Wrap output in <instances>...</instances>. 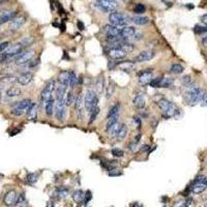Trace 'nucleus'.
Instances as JSON below:
<instances>
[{"label": "nucleus", "instance_id": "nucleus-1", "mask_svg": "<svg viewBox=\"0 0 207 207\" xmlns=\"http://www.w3.org/2000/svg\"><path fill=\"white\" fill-rule=\"evenodd\" d=\"M157 106L161 109V111L163 112V116L166 118L175 117L179 114L178 108L172 102L168 101L167 99H161L157 102Z\"/></svg>", "mask_w": 207, "mask_h": 207}, {"label": "nucleus", "instance_id": "nucleus-2", "mask_svg": "<svg viewBox=\"0 0 207 207\" xmlns=\"http://www.w3.org/2000/svg\"><path fill=\"white\" fill-rule=\"evenodd\" d=\"M186 99L190 104L196 105L199 102H201L204 99V91L198 86H190L189 85V88L186 90Z\"/></svg>", "mask_w": 207, "mask_h": 207}, {"label": "nucleus", "instance_id": "nucleus-3", "mask_svg": "<svg viewBox=\"0 0 207 207\" xmlns=\"http://www.w3.org/2000/svg\"><path fill=\"white\" fill-rule=\"evenodd\" d=\"M31 105V101L28 99H22L21 102L15 103L14 105L12 106V114L15 116H22L24 115L25 113H27V110L29 109V107Z\"/></svg>", "mask_w": 207, "mask_h": 207}, {"label": "nucleus", "instance_id": "nucleus-4", "mask_svg": "<svg viewBox=\"0 0 207 207\" xmlns=\"http://www.w3.org/2000/svg\"><path fill=\"white\" fill-rule=\"evenodd\" d=\"M55 87H56V83H55V80L51 79L47 82L46 86L44 87L43 91L41 93V105H45L48 99H50L53 98V92L55 90Z\"/></svg>", "mask_w": 207, "mask_h": 207}, {"label": "nucleus", "instance_id": "nucleus-5", "mask_svg": "<svg viewBox=\"0 0 207 207\" xmlns=\"http://www.w3.org/2000/svg\"><path fill=\"white\" fill-rule=\"evenodd\" d=\"M99 104V95L93 90H87L85 99H84V106L87 111H91L93 108L98 107Z\"/></svg>", "mask_w": 207, "mask_h": 207}, {"label": "nucleus", "instance_id": "nucleus-6", "mask_svg": "<svg viewBox=\"0 0 207 207\" xmlns=\"http://www.w3.org/2000/svg\"><path fill=\"white\" fill-rule=\"evenodd\" d=\"M109 21L110 23L114 26H120V27H123L128 24V18L125 17L123 14L118 12H112L109 16Z\"/></svg>", "mask_w": 207, "mask_h": 207}, {"label": "nucleus", "instance_id": "nucleus-7", "mask_svg": "<svg viewBox=\"0 0 207 207\" xmlns=\"http://www.w3.org/2000/svg\"><path fill=\"white\" fill-rule=\"evenodd\" d=\"M95 6L104 12H112L117 7V4L113 0H96Z\"/></svg>", "mask_w": 207, "mask_h": 207}, {"label": "nucleus", "instance_id": "nucleus-8", "mask_svg": "<svg viewBox=\"0 0 207 207\" xmlns=\"http://www.w3.org/2000/svg\"><path fill=\"white\" fill-rule=\"evenodd\" d=\"M65 103L64 99H57L56 102V107H55V116H56L57 120L59 121H64L65 120Z\"/></svg>", "mask_w": 207, "mask_h": 207}, {"label": "nucleus", "instance_id": "nucleus-9", "mask_svg": "<svg viewBox=\"0 0 207 207\" xmlns=\"http://www.w3.org/2000/svg\"><path fill=\"white\" fill-rule=\"evenodd\" d=\"M153 79V70L151 69L143 70L138 74V81L142 85H147Z\"/></svg>", "mask_w": 207, "mask_h": 207}, {"label": "nucleus", "instance_id": "nucleus-10", "mask_svg": "<svg viewBox=\"0 0 207 207\" xmlns=\"http://www.w3.org/2000/svg\"><path fill=\"white\" fill-rule=\"evenodd\" d=\"M33 56H34V51H27V52H24V53L21 52V53L16 57L15 62L16 64H18V65H23V64H26V63H28L29 61H31Z\"/></svg>", "mask_w": 207, "mask_h": 207}, {"label": "nucleus", "instance_id": "nucleus-11", "mask_svg": "<svg viewBox=\"0 0 207 207\" xmlns=\"http://www.w3.org/2000/svg\"><path fill=\"white\" fill-rule=\"evenodd\" d=\"M136 33V29L132 26H123V28L120 29V36L122 40H128V38L134 37V35Z\"/></svg>", "mask_w": 207, "mask_h": 207}, {"label": "nucleus", "instance_id": "nucleus-12", "mask_svg": "<svg viewBox=\"0 0 207 207\" xmlns=\"http://www.w3.org/2000/svg\"><path fill=\"white\" fill-rule=\"evenodd\" d=\"M155 56V53L153 51H144L141 52L137 57L135 58L136 62H145V61H149Z\"/></svg>", "mask_w": 207, "mask_h": 207}, {"label": "nucleus", "instance_id": "nucleus-13", "mask_svg": "<svg viewBox=\"0 0 207 207\" xmlns=\"http://www.w3.org/2000/svg\"><path fill=\"white\" fill-rule=\"evenodd\" d=\"M109 55L112 59L119 60V59H123L127 56V52L122 50L121 48H113V49L109 51Z\"/></svg>", "mask_w": 207, "mask_h": 207}, {"label": "nucleus", "instance_id": "nucleus-14", "mask_svg": "<svg viewBox=\"0 0 207 207\" xmlns=\"http://www.w3.org/2000/svg\"><path fill=\"white\" fill-rule=\"evenodd\" d=\"M104 32L107 34V36H119L120 35V29H118L117 26L112 24L104 26Z\"/></svg>", "mask_w": 207, "mask_h": 207}, {"label": "nucleus", "instance_id": "nucleus-15", "mask_svg": "<svg viewBox=\"0 0 207 207\" xmlns=\"http://www.w3.org/2000/svg\"><path fill=\"white\" fill-rule=\"evenodd\" d=\"M17 193L15 190H9L4 196V204L7 206H14L17 201Z\"/></svg>", "mask_w": 207, "mask_h": 207}, {"label": "nucleus", "instance_id": "nucleus-16", "mask_svg": "<svg viewBox=\"0 0 207 207\" xmlns=\"http://www.w3.org/2000/svg\"><path fill=\"white\" fill-rule=\"evenodd\" d=\"M25 23L24 17H15L9 24V29L11 30H19Z\"/></svg>", "mask_w": 207, "mask_h": 207}, {"label": "nucleus", "instance_id": "nucleus-17", "mask_svg": "<svg viewBox=\"0 0 207 207\" xmlns=\"http://www.w3.org/2000/svg\"><path fill=\"white\" fill-rule=\"evenodd\" d=\"M32 78H33V75H32L31 73H29V72L23 73V74H21V75L18 77L17 82L20 84V85L25 86V85H28V84L31 82Z\"/></svg>", "mask_w": 207, "mask_h": 207}, {"label": "nucleus", "instance_id": "nucleus-18", "mask_svg": "<svg viewBox=\"0 0 207 207\" xmlns=\"http://www.w3.org/2000/svg\"><path fill=\"white\" fill-rule=\"evenodd\" d=\"M27 117L29 120L31 121H36L37 119V104L31 103L30 107L27 110Z\"/></svg>", "mask_w": 207, "mask_h": 207}, {"label": "nucleus", "instance_id": "nucleus-19", "mask_svg": "<svg viewBox=\"0 0 207 207\" xmlns=\"http://www.w3.org/2000/svg\"><path fill=\"white\" fill-rule=\"evenodd\" d=\"M67 87L69 86L64 85V84L58 83L56 89H55V92H56V99H64V95L66 94Z\"/></svg>", "mask_w": 207, "mask_h": 207}, {"label": "nucleus", "instance_id": "nucleus-20", "mask_svg": "<svg viewBox=\"0 0 207 207\" xmlns=\"http://www.w3.org/2000/svg\"><path fill=\"white\" fill-rule=\"evenodd\" d=\"M132 103H134V106L137 109H143L144 107H145V98H144V95L142 94V93H137V94L135 95Z\"/></svg>", "mask_w": 207, "mask_h": 207}, {"label": "nucleus", "instance_id": "nucleus-21", "mask_svg": "<svg viewBox=\"0 0 207 207\" xmlns=\"http://www.w3.org/2000/svg\"><path fill=\"white\" fill-rule=\"evenodd\" d=\"M17 12H4L0 15V24H4L6 22L12 21L16 17Z\"/></svg>", "mask_w": 207, "mask_h": 207}, {"label": "nucleus", "instance_id": "nucleus-22", "mask_svg": "<svg viewBox=\"0 0 207 207\" xmlns=\"http://www.w3.org/2000/svg\"><path fill=\"white\" fill-rule=\"evenodd\" d=\"M128 125L127 124H121V125H119V128H118V132H117V134H116V138H117V140L118 141H122V140H124L125 139V137H127V135H128Z\"/></svg>", "mask_w": 207, "mask_h": 207}, {"label": "nucleus", "instance_id": "nucleus-23", "mask_svg": "<svg viewBox=\"0 0 207 207\" xmlns=\"http://www.w3.org/2000/svg\"><path fill=\"white\" fill-rule=\"evenodd\" d=\"M54 99L52 98L50 99H48V101L45 103V111H46V115L51 117L52 115H53V112H54Z\"/></svg>", "mask_w": 207, "mask_h": 207}, {"label": "nucleus", "instance_id": "nucleus-24", "mask_svg": "<svg viewBox=\"0 0 207 207\" xmlns=\"http://www.w3.org/2000/svg\"><path fill=\"white\" fill-rule=\"evenodd\" d=\"M206 184L204 182L202 183H194V185H192L190 187V192L193 194H196V195H198V194H201L203 193L204 190H206Z\"/></svg>", "mask_w": 207, "mask_h": 207}, {"label": "nucleus", "instance_id": "nucleus-25", "mask_svg": "<svg viewBox=\"0 0 207 207\" xmlns=\"http://www.w3.org/2000/svg\"><path fill=\"white\" fill-rule=\"evenodd\" d=\"M84 198H85V193H84L82 190H75V192L73 193L74 201H75L76 203H78V204H80V203H83Z\"/></svg>", "mask_w": 207, "mask_h": 207}, {"label": "nucleus", "instance_id": "nucleus-26", "mask_svg": "<svg viewBox=\"0 0 207 207\" xmlns=\"http://www.w3.org/2000/svg\"><path fill=\"white\" fill-rule=\"evenodd\" d=\"M69 79H70V72H61L59 74V76H58V83L69 86Z\"/></svg>", "mask_w": 207, "mask_h": 207}, {"label": "nucleus", "instance_id": "nucleus-27", "mask_svg": "<svg viewBox=\"0 0 207 207\" xmlns=\"http://www.w3.org/2000/svg\"><path fill=\"white\" fill-rule=\"evenodd\" d=\"M21 89L18 88V87H9V88L6 90V95L8 98H16V96L21 95Z\"/></svg>", "mask_w": 207, "mask_h": 207}, {"label": "nucleus", "instance_id": "nucleus-28", "mask_svg": "<svg viewBox=\"0 0 207 207\" xmlns=\"http://www.w3.org/2000/svg\"><path fill=\"white\" fill-rule=\"evenodd\" d=\"M131 19L137 25H146L149 22V19L146 17H142V16H135V17H132Z\"/></svg>", "mask_w": 207, "mask_h": 207}, {"label": "nucleus", "instance_id": "nucleus-29", "mask_svg": "<svg viewBox=\"0 0 207 207\" xmlns=\"http://www.w3.org/2000/svg\"><path fill=\"white\" fill-rule=\"evenodd\" d=\"M99 114V107H95V108H93L91 111H89V124H92L93 122L96 120Z\"/></svg>", "mask_w": 207, "mask_h": 207}, {"label": "nucleus", "instance_id": "nucleus-30", "mask_svg": "<svg viewBox=\"0 0 207 207\" xmlns=\"http://www.w3.org/2000/svg\"><path fill=\"white\" fill-rule=\"evenodd\" d=\"M104 88H105V80H104V78L101 76V77H99V79L96 80V83H95L96 92L99 94V93H102L104 91Z\"/></svg>", "mask_w": 207, "mask_h": 207}, {"label": "nucleus", "instance_id": "nucleus-31", "mask_svg": "<svg viewBox=\"0 0 207 207\" xmlns=\"http://www.w3.org/2000/svg\"><path fill=\"white\" fill-rule=\"evenodd\" d=\"M119 111H120V104L116 103L115 105L109 110V113H108V115H107V117L110 118V117H112V116H114V115H118Z\"/></svg>", "mask_w": 207, "mask_h": 207}, {"label": "nucleus", "instance_id": "nucleus-32", "mask_svg": "<svg viewBox=\"0 0 207 207\" xmlns=\"http://www.w3.org/2000/svg\"><path fill=\"white\" fill-rule=\"evenodd\" d=\"M118 119H119V116H118V115H114V116H112V117L108 118V122H107V125H106V132H108L109 129L111 128L115 123H117Z\"/></svg>", "mask_w": 207, "mask_h": 207}, {"label": "nucleus", "instance_id": "nucleus-33", "mask_svg": "<svg viewBox=\"0 0 207 207\" xmlns=\"http://www.w3.org/2000/svg\"><path fill=\"white\" fill-rule=\"evenodd\" d=\"M75 101V95H74V92L72 90H70V91L66 92V96H65V99H64V103H65V106L69 107Z\"/></svg>", "mask_w": 207, "mask_h": 207}, {"label": "nucleus", "instance_id": "nucleus-34", "mask_svg": "<svg viewBox=\"0 0 207 207\" xmlns=\"http://www.w3.org/2000/svg\"><path fill=\"white\" fill-rule=\"evenodd\" d=\"M170 70H171V73L176 74V75H179V74H181V73L183 72L184 69H183V66L181 65V64L175 63V64H172V65H171Z\"/></svg>", "mask_w": 207, "mask_h": 207}, {"label": "nucleus", "instance_id": "nucleus-35", "mask_svg": "<svg viewBox=\"0 0 207 207\" xmlns=\"http://www.w3.org/2000/svg\"><path fill=\"white\" fill-rule=\"evenodd\" d=\"M78 77L76 76V74L74 72H70V79H69V87H70V88H74L77 83H78Z\"/></svg>", "mask_w": 207, "mask_h": 207}, {"label": "nucleus", "instance_id": "nucleus-36", "mask_svg": "<svg viewBox=\"0 0 207 207\" xmlns=\"http://www.w3.org/2000/svg\"><path fill=\"white\" fill-rule=\"evenodd\" d=\"M174 81L172 78H163L161 82V88H169L173 85Z\"/></svg>", "mask_w": 207, "mask_h": 207}, {"label": "nucleus", "instance_id": "nucleus-37", "mask_svg": "<svg viewBox=\"0 0 207 207\" xmlns=\"http://www.w3.org/2000/svg\"><path fill=\"white\" fill-rule=\"evenodd\" d=\"M132 11H134L135 14L142 15V14H144L145 11H146V6H145L144 4H142V3H138V4L135 5V7Z\"/></svg>", "mask_w": 207, "mask_h": 207}, {"label": "nucleus", "instance_id": "nucleus-38", "mask_svg": "<svg viewBox=\"0 0 207 207\" xmlns=\"http://www.w3.org/2000/svg\"><path fill=\"white\" fill-rule=\"evenodd\" d=\"M114 91H115V84L113 83L112 81H110L109 85H108V87H107V92H106L107 99H111Z\"/></svg>", "mask_w": 207, "mask_h": 207}, {"label": "nucleus", "instance_id": "nucleus-39", "mask_svg": "<svg viewBox=\"0 0 207 207\" xmlns=\"http://www.w3.org/2000/svg\"><path fill=\"white\" fill-rule=\"evenodd\" d=\"M67 189H63V187H61V189H57L55 194H56V197L58 199H62V198H65L67 196Z\"/></svg>", "mask_w": 207, "mask_h": 207}, {"label": "nucleus", "instance_id": "nucleus-40", "mask_svg": "<svg viewBox=\"0 0 207 207\" xmlns=\"http://www.w3.org/2000/svg\"><path fill=\"white\" fill-rule=\"evenodd\" d=\"M27 203V200H26L25 194H21L20 196L17 197V201H16V206H24Z\"/></svg>", "mask_w": 207, "mask_h": 207}, {"label": "nucleus", "instance_id": "nucleus-41", "mask_svg": "<svg viewBox=\"0 0 207 207\" xmlns=\"http://www.w3.org/2000/svg\"><path fill=\"white\" fill-rule=\"evenodd\" d=\"M38 180V173H29L27 175V181L28 183L30 184H34L36 181Z\"/></svg>", "mask_w": 207, "mask_h": 207}, {"label": "nucleus", "instance_id": "nucleus-42", "mask_svg": "<svg viewBox=\"0 0 207 207\" xmlns=\"http://www.w3.org/2000/svg\"><path fill=\"white\" fill-rule=\"evenodd\" d=\"M161 79H163L161 77H158V78H155V79H152V80L150 81L149 85L152 87V88H161Z\"/></svg>", "mask_w": 207, "mask_h": 207}, {"label": "nucleus", "instance_id": "nucleus-43", "mask_svg": "<svg viewBox=\"0 0 207 207\" xmlns=\"http://www.w3.org/2000/svg\"><path fill=\"white\" fill-rule=\"evenodd\" d=\"M119 125L120 124H118V122L117 123H115L113 127L111 128L108 131V132L110 134V136H111L112 138H114V137H116V134H117V132H118V128H119Z\"/></svg>", "mask_w": 207, "mask_h": 207}, {"label": "nucleus", "instance_id": "nucleus-44", "mask_svg": "<svg viewBox=\"0 0 207 207\" xmlns=\"http://www.w3.org/2000/svg\"><path fill=\"white\" fill-rule=\"evenodd\" d=\"M111 152L113 154V156H116V157H122L124 155L123 151L121 149H119V148H113L111 150Z\"/></svg>", "mask_w": 207, "mask_h": 207}, {"label": "nucleus", "instance_id": "nucleus-45", "mask_svg": "<svg viewBox=\"0 0 207 207\" xmlns=\"http://www.w3.org/2000/svg\"><path fill=\"white\" fill-rule=\"evenodd\" d=\"M33 43V40L32 38H30V37H26V38H24L23 41H21V45L23 47H27V46H30V45Z\"/></svg>", "mask_w": 207, "mask_h": 207}, {"label": "nucleus", "instance_id": "nucleus-46", "mask_svg": "<svg viewBox=\"0 0 207 207\" xmlns=\"http://www.w3.org/2000/svg\"><path fill=\"white\" fill-rule=\"evenodd\" d=\"M195 32L197 33H203V32H207V25L206 26H196Z\"/></svg>", "mask_w": 207, "mask_h": 207}, {"label": "nucleus", "instance_id": "nucleus-47", "mask_svg": "<svg viewBox=\"0 0 207 207\" xmlns=\"http://www.w3.org/2000/svg\"><path fill=\"white\" fill-rule=\"evenodd\" d=\"M91 198H92L91 192H87V193L85 194V198H84V201H83L84 205H87V203H88L90 200H91Z\"/></svg>", "mask_w": 207, "mask_h": 207}, {"label": "nucleus", "instance_id": "nucleus-48", "mask_svg": "<svg viewBox=\"0 0 207 207\" xmlns=\"http://www.w3.org/2000/svg\"><path fill=\"white\" fill-rule=\"evenodd\" d=\"M9 44L8 41H4V43H1L0 44V53H2V52H4L7 48L9 47Z\"/></svg>", "mask_w": 207, "mask_h": 207}, {"label": "nucleus", "instance_id": "nucleus-49", "mask_svg": "<svg viewBox=\"0 0 207 207\" xmlns=\"http://www.w3.org/2000/svg\"><path fill=\"white\" fill-rule=\"evenodd\" d=\"M206 177L205 176H203V175H200V176H198L197 178L195 179V181H194V183H202V182H205L206 181Z\"/></svg>", "mask_w": 207, "mask_h": 207}, {"label": "nucleus", "instance_id": "nucleus-50", "mask_svg": "<svg viewBox=\"0 0 207 207\" xmlns=\"http://www.w3.org/2000/svg\"><path fill=\"white\" fill-rule=\"evenodd\" d=\"M183 83L185 84L186 86H189V85H190V77H189V76H185L183 78Z\"/></svg>", "mask_w": 207, "mask_h": 207}, {"label": "nucleus", "instance_id": "nucleus-51", "mask_svg": "<svg viewBox=\"0 0 207 207\" xmlns=\"http://www.w3.org/2000/svg\"><path fill=\"white\" fill-rule=\"evenodd\" d=\"M5 60H6V54L2 52V53H0V63L5 62Z\"/></svg>", "mask_w": 207, "mask_h": 207}, {"label": "nucleus", "instance_id": "nucleus-52", "mask_svg": "<svg viewBox=\"0 0 207 207\" xmlns=\"http://www.w3.org/2000/svg\"><path fill=\"white\" fill-rule=\"evenodd\" d=\"M201 21H202V23H204L205 25H207V14L202 16V17H201Z\"/></svg>", "mask_w": 207, "mask_h": 207}, {"label": "nucleus", "instance_id": "nucleus-53", "mask_svg": "<svg viewBox=\"0 0 207 207\" xmlns=\"http://www.w3.org/2000/svg\"><path fill=\"white\" fill-rule=\"evenodd\" d=\"M192 202H193V200L190 199V198H189L187 200H185V202H184L185 204H184L183 206H190V205H192Z\"/></svg>", "mask_w": 207, "mask_h": 207}, {"label": "nucleus", "instance_id": "nucleus-54", "mask_svg": "<svg viewBox=\"0 0 207 207\" xmlns=\"http://www.w3.org/2000/svg\"><path fill=\"white\" fill-rule=\"evenodd\" d=\"M78 27H79V28L81 29V30H84V29H85V27H84V24H83L81 21L78 22Z\"/></svg>", "mask_w": 207, "mask_h": 207}, {"label": "nucleus", "instance_id": "nucleus-55", "mask_svg": "<svg viewBox=\"0 0 207 207\" xmlns=\"http://www.w3.org/2000/svg\"><path fill=\"white\" fill-rule=\"evenodd\" d=\"M140 140H141V134H139V135L136 136V138H135V141H134V142H136V143L138 144V143H139V141H140Z\"/></svg>", "mask_w": 207, "mask_h": 207}, {"label": "nucleus", "instance_id": "nucleus-56", "mask_svg": "<svg viewBox=\"0 0 207 207\" xmlns=\"http://www.w3.org/2000/svg\"><path fill=\"white\" fill-rule=\"evenodd\" d=\"M202 44H203V46L207 48V36H204L202 38Z\"/></svg>", "mask_w": 207, "mask_h": 207}, {"label": "nucleus", "instance_id": "nucleus-57", "mask_svg": "<svg viewBox=\"0 0 207 207\" xmlns=\"http://www.w3.org/2000/svg\"><path fill=\"white\" fill-rule=\"evenodd\" d=\"M204 183L206 184V186H207V179H206V181H205V182H204Z\"/></svg>", "mask_w": 207, "mask_h": 207}, {"label": "nucleus", "instance_id": "nucleus-58", "mask_svg": "<svg viewBox=\"0 0 207 207\" xmlns=\"http://www.w3.org/2000/svg\"><path fill=\"white\" fill-rule=\"evenodd\" d=\"M0 98H1V92H0Z\"/></svg>", "mask_w": 207, "mask_h": 207}, {"label": "nucleus", "instance_id": "nucleus-59", "mask_svg": "<svg viewBox=\"0 0 207 207\" xmlns=\"http://www.w3.org/2000/svg\"><path fill=\"white\" fill-rule=\"evenodd\" d=\"M0 3H1V0H0Z\"/></svg>", "mask_w": 207, "mask_h": 207}, {"label": "nucleus", "instance_id": "nucleus-60", "mask_svg": "<svg viewBox=\"0 0 207 207\" xmlns=\"http://www.w3.org/2000/svg\"><path fill=\"white\" fill-rule=\"evenodd\" d=\"M113 1H116V0H113Z\"/></svg>", "mask_w": 207, "mask_h": 207}, {"label": "nucleus", "instance_id": "nucleus-61", "mask_svg": "<svg viewBox=\"0 0 207 207\" xmlns=\"http://www.w3.org/2000/svg\"><path fill=\"white\" fill-rule=\"evenodd\" d=\"M206 102H207V101H206Z\"/></svg>", "mask_w": 207, "mask_h": 207}]
</instances>
